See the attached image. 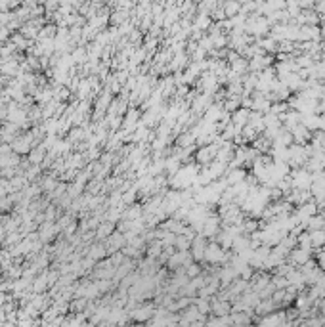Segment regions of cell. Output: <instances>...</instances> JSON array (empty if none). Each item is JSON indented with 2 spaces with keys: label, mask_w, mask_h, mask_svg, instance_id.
I'll return each mask as SVG.
<instances>
[{
  "label": "cell",
  "mask_w": 325,
  "mask_h": 327,
  "mask_svg": "<svg viewBox=\"0 0 325 327\" xmlns=\"http://www.w3.org/2000/svg\"><path fill=\"white\" fill-rule=\"evenodd\" d=\"M310 253L312 251H304V249H298V247H294L291 251V255H289V261H291L292 266H304L306 262L310 261Z\"/></svg>",
  "instance_id": "obj_1"
},
{
  "label": "cell",
  "mask_w": 325,
  "mask_h": 327,
  "mask_svg": "<svg viewBox=\"0 0 325 327\" xmlns=\"http://www.w3.org/2000/svg\"><path fill=\"white\" fill-rule=\"evenodd\" d=\"M192 245H194V259H197V261L205 259V251H207V237L199 235Z\"/></svg>",
  "instance_id": "obj_2"
},
{
  "label": "cell",
  "mask_w": 325,
  "mask_h": 327,
  "mask_svg": "<svg viewBox=\"0 0 325 327\" xmlns=\"http://www.w3.org/2000/svg\"><path fill=\"white\" fill-rule=\"evenodd\" d=\"M310 239H312V249H325V229H316L310 231Z\"/></svg>",
  "instance_id": "obj_3"
}]
</instances>
